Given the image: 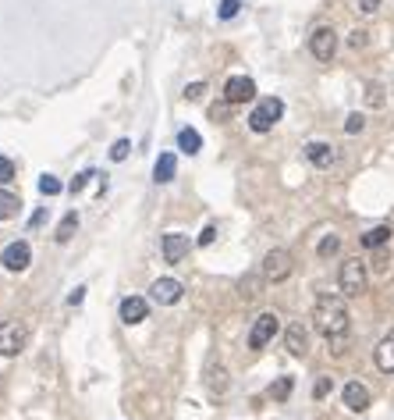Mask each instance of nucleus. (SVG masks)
<instances>
[{
	"label": "nucleus",
	"instance_id": "24",
	"mask_svg": "<svg viewBox=\"0 0 394 420\" xmlns=\"http://www.w3.org/2000/svg\"><path fill=\"white\" fill-rule=\"evenodd\" d=\"M61 189H64V185H61L54 175H43V178H40V192H43V196H57Z\"/></svg>",
	"mask_w": 394,
	"mask_h": 420
},
{
	"label": "nucleus",
	"instance_id": "18",
	"mask_svg": "<svg viewBox=\"0 0 394 420\" xmlns=\"http://www.w3.org/2000/svg\"><path fill=\"white\" fill-rule=\"evenodd\" d=\"M387 243H390V228H387V225L369 228V232L362 236V246H366V250H380V246H387Z\"/></svg>",
	"mask_w": 394,
	"mask_h": 420
},
{
	"label": "nucleus",
	"instance_id": "30",
	"mask_svg": "<svg viewBox=\"0 0 394 420\" xmlns=\"http://www.w3.org/2000/svg\"><path fill=\"white\" fill-rule=\"evenodd\" d=\"M362 128H366V118H362V114H348L344 132H351V136H355V132H362Z\"/></svg>",
	"mask_w": 394,
	"mask_h": 420
},
{
	"label": "nucleus",
	"instance_id": "25",
	"mask_svg": "<svg viewBox=\"0 0 394 420\" xmlns=\"http://www.w3.org/2000/svg\"><path fill=\"white\" fill-rule=\"evenodd\" d=\"M238 8H242V0H220V8H217V15L227 22V18H235L238 15Z\"/></svg>",
	"mask_w": 394,
	"mask_h": 420
},
{
	"label": "nucleus",
	"instance_id": "36",
	"mask_svg": "<svg viewBox=\"0 0 394 420\" xmlns=\"http://www.w3.org/2000/svg\"><path fill=\"white\" fill-rule=\"evenodd\" d=\"M82 299H86V289H75V292L68 296V306H79Z\"/></svg>",
	"mask_w": 394,
	"mask_h": 420
},
{
	"label": "nucleus",
	"instance_id": "11",
	"mask_svg": "<svg viewBox=\"0 0 394 420\" xmlns=\"http://www.w3.org/2000/svg\"><path fill=\"white\" fill-rule=\"evenodd\" d=\"M341 399H344V406H348L351 413H366V409H369V388H366L362 381H348L344 392H341Z\"/></svg>",
	"mask_w": 394,
	"mask_h": 420
},
{
	"label": "nucleus",
	"instance_id": "10",
	"mask_svg": "<svg viewBox=\"0 0 394 420\" xmlns=\"http://www.w3.org/2000/svg\"><path fill=\"white\" fill-rule=\"evenodd\" d=\"M181 282H174V278H160V282H153V289H150V296H153V303H160V306H174L178 299H181Z\"/></svg>",
	"mask_w": 394,
	"mask_h": 420
},
{
	"label": "nucleus",
	"instance_id": "26",
	"mask_svg": "<svg viewBox=\"0 0 394 420\" xmlns=\"http://www.w3.org/2000/svg\"><path fill=\"white\" fill-rule=\"evenodd\" d=\"M337 250H341V239H337V236H327V239L320 243V257H334Z\"/></svg>",
	"mask_w": 394,
	"mask_h": 420
},
{
	"label": "nucleus",
	"instance_id": "28",
	"mask_svg": "<svg viewBox=\"0 0 394 420\" xmlns=\"http://www.w3.org/2000/svg\"><path fill=\"white\" fill-rule=\"evenodd\" d=\"M11 178H15V164L8 157H0V185H8Z\"/></svg>",
	"mask_w": 394,
	"mask_h": 420
},
{
	"label": "nucleus",
	"instance_id": "31",
	"mask_svg": "<svg viewBox=\"0 0 394 420\" xmlns=\"http://www.w3.org/2000/svg\"><path fill=\"white\" fill-rule=\"evenodd\" d=\"M89 178H93V171H82V175H75V178H72V185H68V189H72V192H82Z\"/></svg>",
	"mask_w": 394,
	"mask_h": 420
},
{
	"label": "nucleus",
	"instance_id": "21",
	"mask_svg": "<svg viewBox=\"0 0 394 420\" xmlns=\"http://www.w3.org/2000/svg\"><path fill=\"white\" fill-rule=\"evenodd\" d=\"M75 228H79V214H75V210H68V214H64V221L57 225V243H68L72 236H75Z\"/></svg>",
	"mask_w": 394,
	"mask_h": 420
},
{
	"label": "nucleus",
	"instance_id": "15",
	"mask_svg": "<svg viewBox=\"0 0 394 420\" xmlns=\"http://www.w3.org/2000/svg\"><path fill=\"white\" fill-rule=\"evenodd\" d=\"M305 160H309L313 167H330V164L337 160V153H334L330 143H309V146H305Z\"/></svg>",
	"mask_w": 394,
	"mask_h": 420
},
{
	"label": "nucleus",
	"instance_id": "12",
	"mask_svg": "<svg viewBox=\"0 0 394 420\" xmlns=\"http://www.w3.org/2000/svg\"><path fill=\"white\" fill-rule=\"evenodd\" d=\"M373 360H376V370H383V374H394V328L376 342V349H373Z\"/></svg>",
	"mask_w": 394,
	"mask_h": 420
},
{
	"label": "nucleus",
	"instance_id": "2",
	"mask_svg": "<svg viewBox=\"0 0 394 420\" xmlns=\"http://www.w3.org/2000/svg\"><path fill=\"white\" fill-rule=\"evenodd\" d=\"M366 282H369L366 264H362L359 257H348V260L341 264V271H337V289H341V296H348V299L362 296V292H366Z\"/></svg>",
	"mask_w": 394,
	"mask_h": 420
},
{
	"label": "nucleus",
	"instance_id": "33",
	"mask_svg": "<svg viewBox=\"0 0 394 420\" xmlns=\"http://www.w3.org/2000/svg\"><path fill=\"white\" fill-rule=\"evenodd\" d=\"M327 392H330V377H320V381L313 385V395H316V399H323Z\"/></svg>",
	"mask_w": 394,
	"mask_h": 420
},
{
	"label": "nucleus",
	"instance_id": "27",
	"mask_svg": "<svg viewBox=\"0 0 394 420\" xmlns=\"http://www.w3.org/2000/svg\"><path fill=\"white\" fill-rule=\"evenodd\" d=\"M224 377H227V374H224L220 367H213V370H210V388H213L217 395H220V392L227 388V381H224Z\"/></svg>",
	"mask_w": 394,
	"mask_h": 420
},
{
	"label": "nucleus",
	"instance_id": "5",
	"mask_svg": "<svg viewBox=\"0 0 394 420\" xmlns=\"http://www.w3.org/2000/svg\"><path fill=\"white\" fill-rule=\"evenodd\" d=\"M309 50H313V57L316 61H334V54H337V33L330 29V26H320V29H313V36H309Z\"/></svg>",
	"mask_w": 394,
	"mask_h": 420
},
{
	"label": "nucleus",
	"instance_id": "4",
	"mask_svg": "<svg viewBox=\"0 0 394 420\" xmlns=\"http://www.w3.org/2000/svg\"><path fill=\"white\" fill-rule=\"evenodd\" d=\"M291 267H295V264H291V253H288V250H270V253L263 257V278L274 282V285L288 282Z\"/></svg>",
	"mask_w": 394,
	"mask_h": 420
},
{
	"label": "nucleus",
	"instance_id": "6",
	"mask_svg": "<svg viewBox=\"0 0 394 420\" xmlns=\"http://www.w3.org/2000/svg\"><path fill=\"white\" fill-rule=\"evenodd\" d=\"M277 328H281V321H277V314H259L256 317V324H252V331H249V349H266L270 342H274V335H277Z\"/></svg>",
	"mask_w": 394,
	"mask_h": 420
},
{
	"label": "nucleus",
	"instance_id": "1",
	"mask_svg": "<svg viewBox=\"0 0 394 420\" xmlns=\"http://www.w3.org/2000/svg\"><path fill=\"white\" fill-rule=\"evenodd\" d=\"M313 321H316V331L327 338L330 353H334V356H344L348 331H351V317H348L344 299L334 296V292H320L316 303H313Z\"/></svg>",
	"mask_w": 394,
	"mask_h": 420
},
{
	"label": "nucleus",
	"instance_id": "16",
	"mask_svg": "<svg viewBox=\"0 0 394 420\" xmlns=\"http://www.w3.org/2000/svg\"><path fill=\"white\" fill-rule=\"evenodd\" d=\"M174 175H178V157L174 153H160L157 164H153V182L167 185V182H174Z\"/></svg>",
	"mask_w": 394,
	"mask_h": 420
},
{
	"label": "nucleus",
	"instance_id": "23",
	"mask_svg": "<svg viewBox=\"0 0 394 420\" xmlns=\"http://www.w3.org/2000/svg\"><path fill=\"white\" fill-rule=\"evenodd\" d=\"M128 153H132V143H128V139H118V143L111 146V160H118V164L128 160Z\"/></svg>",
	"mask_w": 394,
	"mask_h": 420
},
{
	"label": "nucleus",
	"instance_id": "7",
	"mask_svg": "<svg viewBox=\"0 0 394 420\" xmlns=\"http://www.w3.org/2000/svg\"><path fill=\"white\" fill-rule=\"evenodd\" d=\"M26 346V328L18 321H4L0 324V356H18Z\"/></svg>",
	"mask_w": 394,
	"mask_h": 420
},
{
	"label": "nucleus",
	"instance_id": "3",
	"mask_svg": "<svg viewBox=\"0 0 394 420\" xmlns=\"http://www.w3.org/2000/svg\"><path fill=\"white\" fill-rule=\"evenodd\" d=\"M281 114H284V104H281L277 96H266V100H259L256 111L249 114V128L263 136V132H270V128L281 121Z\"/></svg>",
	"mask_w": 394,
	"mask_h": 420
},
{
	"label": "nucleus",
	"instance_id": "9",
	"mask_svg": "<svg viewBox=\"0 0 394 420\" xmlns=\"http://www.w3.org/2000/svg\"><path fill=\"white\" fill-rule=\"evenodd\" d=\"M29 260H33V250H29V243H26V239L11 243L4 253H0V264H4L8 271H26V267H29Z\"/></svg>",
	"mask_w": 394,
	"mask_h": 420
},
{
	"label": "nucleus",
	"instance_id": "22",
	"mask_svg": "<svg viewBox=\"0 0 394 420\" xmlns=\"http://www.w3.org/2000/svg\"><path fill=\"white\" fill-rule=\"evenodd\" d=\"M291 388H295V381H291V377H277V381L270 385V399H277V402H284V399L291 395Z\"/></svg>",
	"mask_w": 394,
	"mask_h": 420
},
{
	"label": "nucleus",
	"instance_id": "17",
	"mask_svg": "<svg viewBox=\"0 0 394 420\" xmlns=\"http://www.w3.org/2000/svg\"><path fill=\"white\" fill-rule=\"evenodd\" d=\"M284 349H288L291 356H298V360L309 353V342H305L302 324H288V331H284Z\"/></svg>",
	"mask_w": 394,
	"mask_h": 420
},
{
	"label": "nucleus",
	"instance_id": "19",
	"mask_svg": "<svg viewBox=\"0 0 394 420\" xmlns=\"http://www.w3.org/2000/svg\"><path fill=\"white\" fill-rule=\"evenodd\" d=\"M178 146H181L185 153H199V150H203V136H199L196 128H181V132H178Z\"/></svg>",
	"mask_w": 394,
	"mask_h": 420
},
{
	"label": "nucleus",
	"instance_id": "20",
	"mask_svg": "<svg viewBox=\"0 0 394 420\" xmlns=\"http://www.w3.org/2000/svg\"><path fill=\"white\" fill-rule=\"evenodd\" d=\"M22 206V199L15 196V192H8V189H0V221H8V218H15V210Z\"/></svg>",
	"mask_w": 394,
	"mask_h": 420
},
{
	"label": "nucleus",
	"instance_id": "14",
	"mask_svg": "<svg viewBox=\"0 0 394 420\" xmlns=\"http://www.w3.org/2000/svg\"><path fill=\"white\" fill-rule=\"evenodd\" d=\"M146 314H150V303H146L142 296L121 299V321H125V324H139V321H146Z\"/></svg>",
	"mask_w": 394,
	"mask_h": 420
},
{
	"label": "nucleus",
	"instance_id": "13",
	"mask_svg": "<svg viewBox=\"0 0 394 420\" xmlns=\"http://www.w3.org/2000/svg\"><path fill=\"white\" fill-rule=\"evenodd\" d=\"M185 253H188V236L167 232V236H164V260H167V264H181Z\"/></svg>",
	"mask_w": 394,
	"mask_h": 420
},
{
	"label": "nucleus",
	"instance_id": "34",
	"mask_svg": "<svg viewBox=\"0 0 394 420\" xmlns=\"http://www.w3.org/2000/svg\"><path fill=\"white\" fill-rule=\"evenodd\" d=\"M213 239H217V228H213V225H206V228H203V236H199V246H210Z\"/></svg>",
	"mask_w": 394,
	"mask_h": 420
},
{
	"label": "nucleus",
	"instance_id": "29",
	"mask_svg": "<svg viewBox=\"0 0 394 420\" xmlns=\"http://www.w3.org/2000/svg\"><path fill=\"white\" fill-rule=\"evenodd\" d=\"M203 93H206V82H192V86H185V100H203Z\"/></svg>",
	"mask_w": 394,
	"mask_h": 420
},
{
	"label": "nucleus",
	"instance_id": "35",
	"mask_svg": "<svg viewBox=\"0 0 394 420\" xmlns=\"http://www.w3.org/2000/svg\"><path fill=\"white\" fill-rule=\"evenodd\" d=\"M348 43H351V47H355V50H359V47H366V33H362V29H355V33H351V40H348Z\"/></svg>",
	"mask_w": 394,
	"mask_h": 420
},
{
	"label": "nucleus",
	"instance_id": "32",
	"mask_svg": "<svg viewBox=\"0 0 394 420\" xmlns=\"http://www.w3.org/2000/svg\"><path fill=\"white\" fill-rule=\"evenodd\" d=\"M359 11L362 15H376L380 11V0H359Z\"/></svg>",
	"mask_w": 394,
	"mask_h": 420
},
{
	"label": "nucleus",
	"instance_id": "8",
	"mask_svg": "<svg viewBox=\"0 0 394 420\" xmlns=\"http://www.w3.org/2000/svg\"><path fill=\"white\" fill-rule=\"evenodd\" d=\"M252 96H256V82L249 75H235V79L224 82V100L227 104H249Z\"/></svg>",
	"mask_w": 394,
	"mask_h": 420
}]
</instances>
